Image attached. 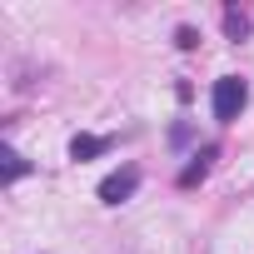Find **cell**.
Instances as JSON below:
<instances>
[{"instance_id": "8992f818", "label": "cell", "mask_w": 254, "mask_h": 254, "mask_svg": "<svg viewBox=\"0 0 254 254\" xmlns=\"http://www.w3.org/2000/svg\"><path fill=\"white\" fill-rule=\"evenodd\" d=\"M20 175H25V160L15 150H5V180H20Z\"/></svg>"}, {"instance_id": "7a4b0ae2", "label": "cell", "mask_w": 254, "mask_h": 254, "mask_svg": "<svg viewBox=\"0 0 254 254\" xmlns=\"http://www.w3.org/2000/svg\"><path fill=\"white\" fill-rule=\"evenodd\" d=\"M135 190H140V170H135V165L120 170V175H110V180H100V199H105V204H125Z\"/></svg>"}, {"instance_id": "277c9868", "label": "cell", "mask_w": 254, "mask_h": 254, "mask_svg": "<svg viewBox=\"0 0 254 254\" xmlns=\"http://www.w3.org/2000/svg\"><path fill=\"white\" fill-rule=\"evenodd\" d=\"M110 150V140H95V135H75L70 140V155L75 160H95V155H105Z\"/></svg>"}, {"instance_id": "6da1fadb", "label": "cell", "mask_w": 254, "mask_h": 254, "mask_svg": "<svg viewBox=\"0 0 254 254\" xmlns=\"http://www.w3.org/2000/svg\"><path fill=\"white\" fill-rule=\"evenodd\" d=\"M244 100H249V85H244L239 75H224V80H214V120H219V125L239 120Z\"/></svg>"}, {"instance_id": "5b68a950", "label": "cell", "mask_w": 254, "mask_h": 254, "mask_svg": "<svg viewBox=\"0 0 254 254\" xmlns=\"http://www.w3.org/2000/svg\"><path fill=\"white\" fill-rule=\"evenodd\" d=\"M224 30H229V40H244L249 35V15L244 10H224Z\"/></svg>"}, {"instance_id": "3957f363", "label": "cell", "mask_w": 254, "mask_h": 254, "mask_svg": "<svg viewBox=\"0 0 254 254\" xmlns=\"http://www.w3.org/2000/svg\"><path fill=\"white\" fill-rule=\"evenodd\" d=\"M214 155H219V150H214V145H204V150L194 155V165H185V175H180V185H185V190H190V185H199V180L209 175V160H214Z\"/></svg>"}, {"instance_id": "52a82bcc", "label": "cell", "mask_w": 254, "mask_h": 254, "mask_svg": "<svg viewBox=\"0 0 254 254\" xmlns=\"http://www.w3.org/2000/svg\"><path fill=\"white\" fill-rule=\"evenodd\" d=\"M175 45H180V50H194V45H199V35H194L190 25H180V30H175Z\"/></svg>"}]
</instances>
